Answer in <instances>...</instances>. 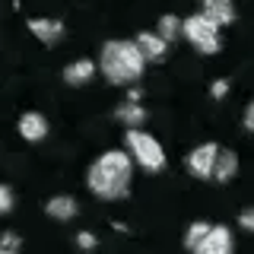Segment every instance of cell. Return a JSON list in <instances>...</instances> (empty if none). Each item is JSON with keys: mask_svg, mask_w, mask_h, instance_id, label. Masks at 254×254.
Segmentation results:
<instances>
[{"mask_svg": "<svg viewBox=\"0 0 254 254\" xmlns=\"http://www.w3.org/2000/svg\"><path fill=\"white\" fill-rule=\"evenodd\" d=\"M133 165L127 149H105L86 169V188L99 200H124L133 185Z\"/></svg>", "mask_w": 254, "mask_h": 254, "instance_id": "cell-1", "label": "cell"}, {"mask_svg": "<svg viewBox=\"0 0 254 254\" xmlns=\"http://www.w3.org/2000/svg\"><path fill=\"white\" fill-rule=\"evenodd\" d=\"M146 54L140 51L137 38H108L99 48V70L111 86H133L146 73Z\"/></svg>", "mask_w": 254, "mask_h": 254, "instance_id": "cell-2", "label": "cell"}, {"mask_svg": "<svg viewBox=\"0 0 254 254\" xmlns=\"http://www.w3.org/2000/svg\"><path fill=\"white\" fill-rule=\"evenodd\" d=\"M124 149L130 153V159L140 165L143 172L156 175L165 169V146L159 143L149 130H143V127H133V130H124Z\"/></svg>", "mask_w": 254, "mask_h": 254, "instance_id": "cell-3", "label": "cell"}, {"mask_svg": "<svg viewBox=\"0 0 254 254\" xmlns=\"http://www.w3.org/2000/svg\"><path fill=\"white\" fill-rule=\"evenodd\" d=\"M185 38L190 42V48H194L197 54H216L222 48V38H219V26L213 19H206L203 13H194L185 19Z\"/></svg>", "mask_w": 254, "mask_h": 254, "instance_id": "cell-4", "label": "cell"}, {"mask_svg": "<svg viewBox=\"0 0 254 254\" xmlns=\"http://www.w3.org/2000/svg\"><path fill=\"white\" fill-rule=\"evenodd\" d=\"M219 143L206 140V143H197L194 149L185 156V169L200 181H213V169H216V159H219Z\"/></svg>", "mask_w": 254, "mask_h": 254, "instance_id": "cell-5", "label": "cell"}, {"mask_svg": "<svg viewBox=\"0 0 254 254\" xmlns=\"http://www.w3.org/2000/svg\"><path fill=\"white\" fill-rule=\"evenodd\" d=\"M190 254H235V238L229 226H213L210 235L203 238Z\"/></svg>", "mask_w": 254, "mask_h": 254, "instance_id": "cell-6", "label": "cell"}, {"mask_svg": "<svg viewBox=\"0 0 254 254\" xmlns=\"http://www.w3.org/2000/svg\"><path fill=\"white\" fill-rule=\"evenodd\" d=\"M16 130H19V137L26 143H42L48 137V118L42 111H26V115H19V121H16Z\"/></svg>", "mask_w": 254, "mask_h": 254, "instance_id": "cell-7", "label": "cell"}, {"mask_svg": "<svg viewBox=\"0 0 254 254\" xmlns=\"http://www.w3.org/2000/svg\"><path fill=\"white\" fill-rule=\"evenodd\" d=\"M26 26L42 45H58L64 38V22L51 19V16H32V19H26Z\"/></svg>", "mask_w": 254, "mask_h": 254, "instance_id": "cell-8", "label": "cell"}, {"mask_svg": "<svg viewBox=\"0 0 254 254\" xmlns=\"http://www.w3.org/2000/svg\"><path fill=\"white\" fill-rule=\"evenodd\" d=\"M200 13L206 19H213L219 29L235 22V3L232 0H200Z\"/></svg>", "mask_w": 254, "mask_h": 254, "instance_id": "cell-9", "label": "cell"}, {"mask_svg": "<svg viewBox=\"0 0 254 254\" xmlns=\"http://www.w3.org/2000/svg\"><path fill=\"white\" fill-rule=\"evenodd\" d=\"M95 70H99V61L79 58V61H73V64L64 67V83H67V86H86L95 76Z\"/></svg>", "mask_w": 254, "mask_h": 254, "instance_id": "cell-10", "label": "cell"}, {"mask_svg": "<svg viewBox=\"0 0 254 254\" xmlns=\"http://www.w3.org/2000/svg\"><path fill=\"white\" fill-rule=\"evenodd\" d=\"M115 118L121 121L127 130H133V127H143L146 124V118H149V111L140 105V102H130V99H124V102H118V108H115Z\"/></svg>", "mask_w": 254, "mask_h": 254, "instance_id": "cell-11", "label": "cell"}, {"mask_svg": "<svg viewBox=\"0 0 254 254\" xmlns=\"http://www.w3.org/2000/svg\"><path fill=\"white\" fill-rule=\"evenodd\" d=\"M45 213L51 219H58V222H67V219H73L79 213V203H76V197H70V194H58V197H51V200L45 203Z\"/></svg>", "mask_w": 254, "mask_h": 254, "instance_id": "cell-12", "label": "cell"}, {"mask_svg": "<svg viewBox=\"0 0 254 254\" xmlns=\"http://www.w3.org/2000/svg\"><path fill=\"white\" fill-rule=\"evenodd\" d=\"M137 45H140V51L146 54V61H165V54H169V42H165L159 32H140L137 35Z\"/></svg>", "mask_w": 254, "mask_h": 254, "instance_id": "cell-13", "label": "cell"}, {"mask_svg": "<svg viewBox=\"0 0 254 254\" xmlns=\"http://www.w3.org/2000/svg\"><path fill=\"white\" fill-rule=\"evenodd\" d=\"M235 175H238V153L235 149H219L216 169H213V181H216V185H229Z\"/></svg>", "mask_w": 254, "mask_h": 254, "instance_id": "cell-14", "label": "cell"}, {"mask_svg": "<svg viewBox=\"0 0 254 254\" xmlns=\"http://www.w3.org/2000/svg\"><path fill=\"white\" fill-rule=\"evenodd\" d=\"M156 32L165 38V42H178V38H185V19H178L175 13H165V16H159Z\"/></svg>", "mask_w": 254, "mask_h": 254, "instance_id": "cell-15", "label": "cell"}, {"mask_svg": "<svg viewBox=\"0 0 254 254\" xmlns=\"http://www.w3.org/2000/svg\"><path fill=\"white\" fill-rule=\"evenodd\" d=\"M210 229H213V222H206V219L190 222V226H188V232H185V248H188V251H194L197 245H200L203 238L210 235Z\"/></svg>", "mask_w": 254, "mask_h": 254, "instance_id": "cell-16", "label": "cell"}, {"mask_svg": "<svg viewBox=\"0 0 254 254\" xmlns=\"http://www.w3.org/2000/svg\"><path fill=\"white\" fill-rule=\"evenodd\" d=\"M13 210V188L10 185H0V213H10Z\"/></svg>", "mask_w": 254, "mask_h": 254, "instance_id": "cell-17", "label": "cell"}, {"mask_svg": "<svg viewBox=\"0 0 254 254\" xmlns=\"http://www.w3.org/2000/svg\"><path fill=\"white\" fill-rule=\"evenodd\" d=\"M95 245H99V238H95L92 232H79V235H76V248H83V251H92Z\"/></svg>", "mask_w": 254, "mask_h": 254, "instance_id": "cell-18", "label": "cell"}, {"mask_svg": "<svg viewBox=\"0 0 254 254\" xmlns=\"http://www.w3.org/2000/svg\"><path fill=\"white\" fill-rule=\"evenodd\" d=\"M238 226L248 229V232H254V206H248V210L238 213Z\"/></svg>", "mask_w": 254, "mask_h": 254, "instance_id": "cell-19", "label": "cell"}, {"mask_svg": "<svg viewBox=\"0 0 254 254\" xmlns=\"http://www.w3.org/2000/svg\"><path fill=\"white\" fill-rule=\"evenodd\" d=\"M0 248L16 251V248H19V235H16V232H3V242H0Z\"/></svg>", "mask_w": 254, "mask_h": 254, "instance_id": "cell-20", "label": "cell"}, {"mask_svg": "<svg viewBox=\"0 0 254 254\" xmlns=\"http://www.w3.org/2000/svg\"><path fill=\"white\" fill-rule=\"evenodd\" d=\"M210 92H213V99H222V95L229 92V83H226V79H216V83L210 86Z\"/></svg>", "mask_w": 254, "mask_h": 254, "instance_id": "cell-21", "label": "cell"}, {"mask_svg": "<svg viewBox=\"0 0 254 254\" xmlns=\"http://www.w3.org/2000/svg\"><path fill=\"white\" fill-rule=\"evenodd\" d=\"M245 127L254 133V102H248V108H245Z\"/></svg>", "mask_w": 254, "mask_h": 254, "instance_id": "cell-22", "label": "cell"}, {"mask_svg": "<svg viewBox=\"0 0 254 254\" xmlns=\"http://www.w3.org/2000/svg\"><path fill=\"white\" fill-rule=\"evenodd\" d=\"M0 254H16V251H6V248H0Z\"/></svg>", "mask_w": 254, "mask_h": 254, "instance_id": "cell-23", "label": "cell"}]
</instances>
